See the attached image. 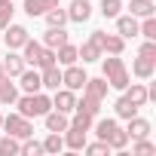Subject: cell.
<instances>
[{
    "instance_id": "cell-25",
    "label": "cell",
    "mask_w": 156,
    "mask_h": 156,
    "mask_svg": "<svg viewBox=\"0 0 156 156\" xmlns=\"http://www.w3.org/2000/svg\"><path fill=\"white\" fill-rule=\"evenodd\" d=\"M76 55H80L83 61H98V58H101V46L89 37V43H83L80 49H76Z\"/></svg>"
},
{
    "instance_id": "cell-28",
    "label": "cell",
    "mask_w": 156,
    "mask_h": 156,
    "mask_svg": "<svg viewBox=\"0 0 156 156\" xmlns=\"http://www.w3.org/2000/svg\"><path fill=\"white\" fill-rule=\"evenodd\" d=\"M113 107H116V116H122V119L138 116V104H132L126 95H122V98H116V104H113Z\"/></svg>"
},
{
    "instance_id": "cell-32",
    "label": "cell",
    "mask_w": 156,
    "mask_h": 156,
    "mask_svg": "<svg viewBox=\"0 0 156 156\" xmlns=\"http://www.w3.org/2000/svg\"><path fill=\"white\" fill-rule=\"evenodd\" d=\"M138 34H144L147 40H156V19H153V16H147V19L138 25Z\"/></svg>"
},
{
    "instance_id": "cell-16",
    "label": "cell",
    "mask_w": 156,
    "mask_h": 156,
    "mask_svg": "<svg viewBox=\"0 0 156 156\" xmlns=\"http://www.w3.org/2000/svg\"><path fill=\"white\" fill-rule=\"evenodd\" d=\"M19 80H22V89H25L28 95L43 89V83H40V73H37V70H28V67H25V70L19 73Z\"/></svg>"
},
{
    "instance_id": "cell-5",
    "label": "cell",
    "mask_w": 156,
    "mask_h": 156,
    "mask_svg": "<svg viewBox=\"0 0 156 156\" xmlns=\"http://www.w3.org/2000/svg\"><path fill=\"white\" fill-rule=\"evenodd\" d=\"M92 40L101 46V52H107V55H119L122 49H126V40L119 37V34H104V31H92Z\"/></svg>"
},
{
    "instance_id": "cell-34",
    "label": "cell",
    "mask_w": 156,
    "mask_h": 156,
    "mask_svg": "<svg viewBox=\"0 0 156 156\" xmlns=\"http://www.w3.org/2000/svg\"><path fill=\"white\" fill-rule=\"evenodd\" d=\"M12 22V0H0V31Z\"/></svg>"
},
{
    "instance_id": "cell-36",
    "label": "cell",
    "mask_w": 156,
    "mask_h": 156,
    "mask_svg": "<svg viewBox=\"0 0 156 156\" xmlns=\"http://www.w3.org/2000/svg\"><path fill=\"white\" fill-rule=\"evenodd\" d=\"M22 153H25V156H40V153H43V144H37V141L25 138V144H22Z\"/></svg>"
},
{
    "instance_id": "cell-11",
    "label": "cell",
    "mask_w": 156,
    "mask_h": 156,
    "mask_svg": "<svg viewBox=\"0 0 156 156\" xmlns=\"http://www.w3.org/2000/svg\"><path fill=\"white\" fill-rule=\"evenodd\" d=\"M116 34H119L122 40L135 37V34H138V19H135V16H116Z\"/></svg>"
},
{
    "instance_id": "cell-3",
    "label": "cell",
    "mask_w": 156,
    "mask_h": 156,
    "mask_svg": "<svg viewBox=\"0 0 156 156\" xmlns=\"http://www.w3.org/2000/svg\"><path fill=\"white\" fill-rule=\"evenodd\" d=\"M104 80H107V86H113V89H126V86H129V70H126V64H122L119 55L104 58Z\"/></svg>"
},
{
    "instance_id": "cell-41",
    "label": "cell",
    "mask_w": 156,
    "mask_h": 156,
    "mask_svg": "<svg viewBox=\"0 0 156 156\" xmlns=\"http://www.w3.org/2000/svg\"><path fill=\"white\" fill-rule=\"evenodd\" d=\"M0 129H3V116H0Z\"/></svg>"
},
{
    "instance_id": "cell-29",
    "label": "cell",
    "mask_w": 156,
    "mask_h": 156,
    "mask_svg": "<svg viewBox=\"0 0 156 156\" xmlns=\"http://www.w3.org/2000/svg\"><path fill=\"white\" fill-rule=\"evenodd\" d=\"M116 129H119L116 119H98V122H95V135H98V141H104V144H107V138H110Z\"/></svg>"
},
{
    "instance_id": "cell-20",
    "label": "cell",
    "mask_w": 156,
    "mask_h": 156,
    "mask_svg": "<svg viewBox=\"0 0 156 156\" xmlns=\"http://www.w3.org/2000/svg\"><path fill=\"white\" fill-rule=\"evenodd\" d=\"M19 89L16 83H9V76H0V104H16Z\"/></svg>"
},
{
    "instance_id": "cell-8",
    "label": "cell",
    "mask_w": 156,
    "mask_h": 156,
    "mask_svg": "<svg viewBox=\"0 0 156 156\" xmlns=\"http://www.w3.org/2000/svg\"><path fill=\"white\" fill-rule=\"evenodd\" d=\"M52 107H55V110H61V113H73V107H76V95H73L70 89H55Z\"/></svg>"
},
{
    "instance_id": "cell-7",
    "label": "cell",
    "mask_w": 156,
    "mask_h": 156,
    "mask_svg": "<svg viewBox=\"0 0 156 156\" xmlns=\"http://www.w3.org/2000/svg\"><path fill=\"white\" fill-rule=\"evenodd\" d=\"M3 31H6V46H9V49H22V46H25V40H28V28H25V25H12V22H9Z\"/></svg>"
},
{
    "instance_id": "cell-31",
    "label": "cell",
    "mask_w": 156,
    "mask_h": 156,
    "mask_svg": "<svg viewBox=\"0 0 156 156\" xmlns=\"http://www.w3.org/2000/svg\"><path fill=\"white\" fill-rule=\"evenodd\" d=\"M119 9H122L119 0H101V16H104V19H116Z\"/></svg>"
},
{
    "instance_id": "cell-40",
    "label": "cell",
    "mask_w": 156,
    "mask_h": 156,
    "mask_svg": "<svg viewBox=\"0 0 156 156\" xmlns=\"http://www.w3.org/2000/svg\"><path fill=\"white\" fill-rule=\"evenodd\" d=\"M0 76H6V70H3V61H0Z\"/></svg>"
},
{
    "instance_id": "cell-30",
    "label": "cell",
    "mask_w": 156,
    "mask_h": 156,
    "mask_svg": "<svg viewBox=\"0 0 156 156\" xmlns=\"http://www.w3.org/2000/svg\"><path fill=\"white\" fill-rule=\"evenodd\" d=\"M58 150H64V138L61 132H49V138L43 141V153H58Z\"/></svg>"
},
{
    "instance_id": "cell-26",
    "label": "cell",
    "mask_w": 156,
    "mask_h": 156,
    "mask_svg": "<svg viewBox=\"0 0 156 156\" xmlns=\"http://www.w3.org/2000/svg\"><path fill=\"white\" fill-rule=\"evenodd\" d=\"M19 153H22L19 138H12V135H3V138H0V156H19Z\"/></svg>"
},
{
    "instance_id": "cell-19",
    "label": "cell",
    "mask_w": 156,
    "mask_h": 156,
    "mask_svg": "<svg viewBox=\"0 0 156 156\" xmlns=\"http://www.w3.org/2000/svg\"><path fill=\"white\" fill-rule=\"evenodd\" d=\"M61 43H67V31H64V28H49V31L43 34V46H46V49H58Z\"/></svg>"
},
{
    "instance_id": "cell-15",
    "label": "cell",
    "mask_w": 156,
    "mask_h": 156,
    "mask_svg": "<svg viewBox=\"0 0 156 156\" xmlns=\"http://www.w3.org/2000/svg\"><path fill=\"white\" fill-rule=\"evenodd\" d=\"M67 126H70L67 113H61V110H55V107L46 113V129H49V132H64Z\"/></svg>"
},
{
    "instance_id": "cell-27",
    "label": "cell",
    "mask_w": 156,
    "mask_h": 156,
    "mask_svg": "<svg viewBox=\"0 0 156 156\" xmlns=\"http://www.w3.org/2000/svg\"><path fill=\"white\" fill-rule=\"evenodd\" d=\"M43 16H46V25L49 28H64V22H67V9H58V6L46 9Z\"/></svg>"
},
{
    "instance_id": "cell-24",
    "label": "cell",
    "mask_w": 156,
    "mask_h": 156,
    "mask_svg": "<svg viewBox=\"0 0 156 156\" xmlns=\"http://www.w3.org/2000/svg\"><path fill=\"white\" fill-rule=\"evenodd\" d=\"M129 16H135V19L153 16V0H132L129 3Z\"/></svg>"
},
{
    "instance_id": "cell-17",
    "label": "cell",
    "mask_w": 156,
    "mask_h": 156,
    "mask_svg": "<svg viewBox=\"0 0 156 156\" xmlns=\"http://www.w3.org/2000/svg\"><path fill=\"white\" fill-rule=\"evenodd\" d=\"M76 58H80V55H76V46H73V43H61V46L55 49V61L64 64V67H67V64H76Z\"/></svg>"
},
{
    "instance_id": "cell-13",
    "label": "cell",
    "mask_w": 156,
    "mask_h": 156,
    "mask_svg": "<svg viewBox=\"0 0 156 156\" xmlns=\"http://www.w3.org/2000/svg\"><path fill=\"white\" fill-rule=\"evenodd\" d=\"M25 67H28V61H25L19 52H12V49H9V55H6V61H3V70H6V76H19Z\"/></svg>"
},
{
    "instance_id": "cell-38",
    "label": "cell",
    "mask_w": 156,
    "mask_h": 156,
    "mask_svg": "<svg viewBox=\"0 0 156 156\" xmlns=\"http://www.w3.org/2000/svg\"><path fill=\"white\" fill-rule=\"evenodd\" d=\"M135 153H156V144H150L147 138H135Z\"/></svg>"
},
{
    "instance_id": "cell-18",
    "label": "cell",
    "mask_w": 156,
    "mask_h": 156,
    "mask_svg": "<svg viewBox=\"0 0 156 156\" xmlns=\"http://www.w3.org/2000/svg\"><path fill=\"white\" fill-rule=\"evenodd\" d=\"M52 6H58V0H25V12H28L31 19L43 16V12L52 9Z\"/></svg>"
},
{
    "instance_id": "cell-2",
    "label": "cell",
    "mask_w": 156,
    "mask_h": 156,
    "mask_svg": "<svg viewBox=\"0 0 156 156\" xmlns=\"http://www.w3.org/2000/svg\"><path fill=\"white\" fill-rule=\"evenodd\" d=\"M16 104H19V113L22 116H46L49 110H52V98L49 95H43V92H25V98H16Z\"/></svg>"
},
{
    "instance_id": "cell-10",
    "label": "cell",
    "mask_w": 156,
    "mask_h": 156,
    "mask_svg": "<svg viewBox=\"0 0 156 156\" xmlns=\"http://www.w3.org/2000/svg\"><path fill=\"white\" fill-rule=\"evenodd\" d=\"M89 16H92L89 0H73V3L67 6V19L70 22H89Z\"/></svg>"
},
{
    "instance_id": "cell-37",
    "label": "cell",
    "mask_w": 156,
    "mask_h": 156,
    "mask_svg": "<svg viewBox=\"0 0 156 156\" xmlns=\"http://www.w3.org/2000/svg\"><path fill=\"white\" fill-rule=\"evenodd\" d=\"M138 55H141V58H153V61H156V40H147V43L138 49Z\"/></svg>"
},
{
    "instance_id": "cell-4",
    "label": "cell",
    "mask_w": 156,
    "mask_h": 156,
    "mask_svg": "<svg viewBox=\"0 0 156 156\" xmlns=\"http://www.w3.org/2000/svg\"><path fill=\"white\" fill-rule=\"evenodd\" d=\"M3 129H6V135H12V138H19V141H25V138L34 135L31 119L22 116V113H9V116H3Z\"/></svg>"
},
{
    "instance_id": "cell-12",
    "label": "cell",
    "mask_w": 156,
    "mask_h": 156,
    "mask_svg": "<svg viewBox=\"0 0 156 156\" xmlns=\"http://www.w3.org/2000/svg\"><path fill=\"white\" fill-rule=\"evenodd\" d=\"M40 83H43V89H58L61 86V70H58V64H52V67H43L40 70Z\"/></svg>"
},
{
    "instance_id": "cell-14",
    "label": "cell",
    "mask_w": 156,
    "mask_h": 156,
    "mask_svg": "<svg viewBox=\"0 0 156 156\" xmlns=\"http://www.w3.org/2000/svg\"><path fill=\"white\" fill-rule=\"evenodd\" d=\"M122 92H126V98H129L132 104H138V107H144V104L150 101V95H147V86H144V83H132V89L126 86Z\"/></svg>"
},
{
    "instance_id": "cell-39",
    "label": "cell",
    "mask_w": 156,
    "mask_h": 156,
    "mask_svg": "<svg viewBox=\"0 0 156 156\" xmlns=\"http://www.w3.org/2000/svg\"><path fill=\"white\" fill-rule=\"evenodd\" d=\"M86 153H92V156H101V153H110V147H107L104 141H98V144H86Z\"/></svg>"
},
{
    "instance_id": "cell-23",
    "label": "cell",
    "mask_w": 156,
    "mask_h": 156,
    "mask_svg": "<svg viewBox=\"0 0 156 156\" xmlns=\"http://www.w3.org/2000/svg\"><path fill=\"white\" fill-rule=\"evenodd\" d=\"M22 49H25V55H22V58H25L28 64H34V67H37V61H40V55H43V43H34V40L28 37Z\"/></svg>"
},
{
    "instance_id": "cell-22",
    "label": "cell",
    "mask_w": 156,
    "mask_h": 156,
    "mask_svg": "<svg viewBox=\"0 0 156 156\" xmlns=\"http://www.w3.org/2000/svg\"><path fill=\"white\" fill-rule=\"evenodd\" d=\"M132 70H135V76H141V80H150L153 70H156V61H153V58H141V55H138V61L132 64Z\"/></svg>"
},
{
    "instance_id": "cell-21",
    "label": "cell",
    "mask_w": 156,
    "mask_h": 156,
    "mask_svg": "<svg viewBox=\"0 0 156 156\" xmlns=\"http://www.w3.org/2000/svg\"><path fill=\"white\" fill-rule=\"evenodd\" d=\"M126 135H129V138H147V135H150V122H147V119H141V116H132V119H129Z\"/></svg>"
},
{
    "instance_id": "cell-9",
    "label": "cell",
    "mask_w": 156,
    "mask_h": 156,
    "mask_svg": "<svg viewBox=\"0 0 156 156\" xmlns=\"http://www.w3.org/2000/svg\"><path fill=\"white\" fill-rule=\"evenodd\" d=\"M64 147H70V150H83L86 147V129H80V126H67L64 129Z\"/></svg>"
},
{
    "instance_id": "cell-33",
    "label": "cell",
    "mask_w": 156,
    "mask_h": 156,
    "mask_svg": "<svg viewBox=\"0 0 156 156\" xmlns=\"http://www.w3.org/2000/svg\"><path fill=\"white\" fill-rule=\"evenodd\" d=\"M126 144H129V135H126L122 129H116V132L107 138V147H110V150H122Z\"/></svg>"
},
{
    "instance_id": "cell-35",
    "label": "cell",
    "mask_w": 156,
    "mask_h": 156,
    "mask_svg": "<svg viewBox=\"0 0 156 156\" xmlns=\"http://www.w3.org/2000/svg\"><path fill=\"white\" fill-rule=\"evenodd\" d=\"M52 64H58V61H55V49H46V46H43V55H40L37 67L43 70V67H52Z\"/></svg>"
},
{
    "instance_id": "cell-1",
    "label": "cell",
    "mask_w": 156,
    "mask_h": 156,
    "mask_svg": "<svg viewBox=\"0 0 156 156\" xmlns=\"http://www.w3.org/2000/svg\"><path fill=\"white\" fill-rule=\"evenodd\" d=\"M104 95H107V80H104V76H101V80H86V86H83V101L76 104L73 110H76V113H86V116L95 119V113H98Z\"/></svg>"
},
{
    "instance_id": "cell-6",
    "label": "cell",
    "mask_w": 156,
    "mask_h": 156,
    "mask_svg": "<svg viewBox=\"0 0 156 156\" xmlns=\"http://www.w3.org/2000/svg\"><path fill=\"white\" fill-rule=\"evenodd\" d=\"M86 80H89L86 70H83V67H76V64H67V70L61 73V86L70 89V92H80V89L86 86Z\"/></svg>"
}]
</instances>
